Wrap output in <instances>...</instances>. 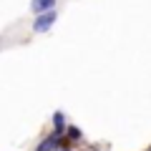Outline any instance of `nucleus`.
Here are the masks:
<instances>
[{
	"instance_id": "20e7f679",
	"label": "nucleus",
	"mask_w": 151,
	"mask_h": 151,
	"mask_svg": "<svg viewBox=\"0 0 151 151\" xmlns=\"http://www.w3.org/2000/svg\"><path fill=\"white\" fill-rule=\"evenodd\" d=\"M70 139H81V131H78V129H70Z\"/></svg>"
},
{
	"instance_id": "f257e3e1",
	"label": "nucleus",
	"mask_w": 151,
	"mask_h": 151,
	"mask_svg": "<svg viewBox=\"0 0 151 151\" xmlns=\"http://www.w3.org/2000/svg\"><path fill=\"white\" fill-rule=\"evenodd\" d=\"M55 23V10H50V13H43V15H38L35 18V23H33V30L35 33H45L50 25Z\"/></svg>"
},
{
	"instance_id": "7ed1b4c3",
	"label": "nucleus",
	"mask_w": 151,
	"mask_h": 151,
	"mask_svg": "<svg viewBox=\"0 0 151 151\" xmlns=\"http://www.w3.org/2000/svg\"><path fill=\"white\" fill-rule=\"evenodd\" d=\"M55 146H58V136L53 134V136H48V139H45V141H40V146H38L35 151H53Z\"/></svg>"
},
{
	"instance_id": "f03ea898",
	"label": "nucleus",
	"mask_w": 151,
	"mask_h": 151,
	"mask_svg": "<svg viewBox=\"0 0 151 151\" xmlns=\"http://www.w3.org/2000/svg\"><path fill=\"white\" fill-rule=\"evenodd\" d=\"M55 5V0H33V13L43 15V13H50V8Z\"/></svg>"
},
{
	"instance_id": "39448f33",
	"label": "nucleus",
	"mask_w": 151,
	"mask_h": 151,
	"mask_svg": "<svg viewBox=\"0 0 151 151\" xmlns=\"http://www.w3.org/2000/svg\"><path fill=\"white\" fill-rule=\"evenodd\" d=\"M63 151H68V149H63Z\"/></svg>"
}]
</instances>
